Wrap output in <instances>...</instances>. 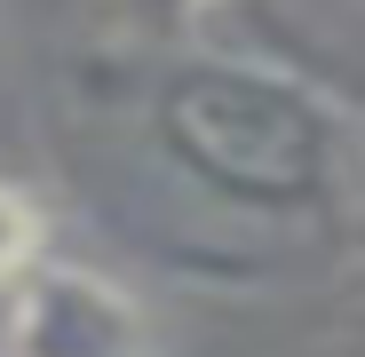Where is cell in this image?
Wrapping results in <instances>:
<instances>
[{
    "label": "cell",
    "instance_id": "obj_4",
    "mask_svg": "<svg viewBox=\"0 0 365 357\" xmlns=\"http://www.w3.org/2000/svg\"><path fill=\"white\" fill-rule=\"evenodd\" d=\"M119 9H128L135 24H151V32H182V24L207 9V0H119Z\"/></svg>",
    "mask_w": 365,
    "mask_h": 357
},
{
    "label": "cell",
    "instance_id": "obj_2",
    "mask_svg": "<svg viewBox=\"0 0 365 357\" xmlns=\"http://www.w3.org/2000/svg\"><path fill=\"white\" fill-rule=\"evenodd\" d=\"M0 357H151V326L103 270L32 262L0 294Z\"/></svg>",
    "mask_w": 365,
    "mask_h": 357
},
{
    "label": "cell",
    "instance_id": "obj_1",
    "mask_svg": "<svg viewBox=\"0 0 365 357\" xmlns=\"http://www.w3.org/2000/svg\"><path fill=\"white\" fill-rule=\"evenodd\" d=\"M143 135L175 183L247 222H334L357 199V128L294 72L175 56L143 95Z\"/></svg>",
    "mask_w": 365,
    "mask_h": 357
},
{
    "label": "cell",
    "instance_id": "obj_3",
    "mask_svg": "<svg viewBox=\"0 0 365 357\" xmlns=\"http://www.w3.org/2000/svg\"><path fill=\"white\" fill-rule=\"evenodd\" d=\"M32 262H40V207H32V191L0 183V294H9Z\"/></svg>",
    "mask_w": 365,
    "mask_h": 357
},
{
    "label": "cell",
    "instance_id": "obj_5",
    "mask_svg": "<svg viewBox=\"0 0 365 357\" xmlns=\"http://www.w3.org/2000/svg\"><path fill=\"white\" fill-rule=\"evenodd\" d=\"M349 214H365V135H357V199H349Z\"/></svg>",
    "mask_w": 365,
    "mask_h": 357
}]
</instances>
